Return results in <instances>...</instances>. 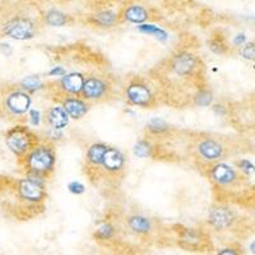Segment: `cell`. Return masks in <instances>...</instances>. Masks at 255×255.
Masks as SVG:
<instances>
[{
  "mask_svg": "<svg viewBox=\"0 0 255 255\" xmlns=\"http://www.w3.org/2000/svg\"><path fill=\"white\" fill-rule=\"evenodd\" d=\"M55 165V154L51 148L41 145L32 148L27 154L26 166L33 175H45L51 172Z\"/></svg>",
  "mask_w": 255,
  "mask_h": 255,
  "instance_id": "obj_1",
  "label": "cell"
},
{
  "mask_svg": "<svg viewBox=\"0 0 255 255\" xmlns=\"http://www.w3.org/2000/svg\"><path fill=\"white\" fill-rule=\"evenodd\" d=\"M33 135L24 128H13L6 133L5 142L9 149L17 156L26 154L32 149Z\"/></svg>",
  "mask_w": 255,
  "mask_h": 255,
  "instance_id": "obj_2",
  "label": "cell"
},
{
  "mask_svg": "<svg viewBox=\"0 0 255 255\" xmlns=\"http://www.w3.org/2000/svg\"><path fill=\"white\" fill-rule=\"evenodd\" d=\"M3 32L9 37L15 40H29L35 36V26L27 18H14L6 22Z\"/></svg>",
  "mask_w": 255,
  "mask_h": 255,
  "instance_id": "obj_3",
  "label": "cell"
},
{
  "mask_svg": "<svg viewBox=\"0 0 255 255\" xmlns=\"http://www.w3.org/2000/svg\"><path fill=\"white\" fill-rule=\"evenodd\" d=\"M18 191H19L20 197L28 200V202H40L45 197L44 186L38 180H20L19 184H18Z\"/></svg>",
  "mask_w": 255,
  "mask_h": 255,
  "instance_id": "obj_4",
  "label": "cell"
},
{
  "mask_svg": "<svg viewBox=\"0 0 255 255\" xmlns=\"http://www.w3.org/2000/svg\"><path fill=\"white\" fill-rule=\"evenodd\" d=\"M5 105L6 109L14 115H23L31 106V97L27 93L17 91L6 97Z\"/></svg>",
  "mask_w": 255,
  "mask_h": 255,
  "instance_id": "obj_5",
  "label": "cell"
},
{
  "mask_svg": "<svg viewBox=\"0 0 255 255\" xmlns=\"http://www.w3.org/2000/svg\"><path fill=\"white\" fill-rule=\"evenodd\" d=\"M127 97L131 104L138 106H148L152 101L151 91L148 90L147 86L140 83L130 84L127 90Z\"/></svg>",
  "mask_w": 255,
  "mask_h": 255,
  "instance_id": "obj_6",
  "label": "cell"
},
{
  "mask_svg": "<svg viewBox=\"0 0 255 255\" xmlns=\"http://www.w3.org/2000/svg\"><path fill=\"white\" fill-rule=\"evenodd\" d=\"M197 60L189 52H180L172 60V69L179 76H188L195 68Z\"/></svg>",
  "mask_w": 255,
  "mask_h": 255,
  "instance_id": "obj_7",
  "label": "cell"
},
{
  "mask_svg": "<svg viewBox=\"0 0 255 255\" xmlns=\"http://www.w3.org/2000/svg\"><path fill=\"white\" fill-rule=\"evenodd\" d=\"M106 91H108V86L99 78H88L87 81H84L83 88H82V93L88 100L100 99L106 93Z\"/></svg>",
  "mask_w": 255,
  "mask_h": 255,
  "instance_id": "obj_8",
  "label": "cell"
},
{
  "mask_svg": "<svg viewBox=\"0 0 255 255\" xmlns=\"http://www.w3.org/2000/svg\"><path fill=\"white\" fill-rule=\"evenodd\" d=\"M212 177L217 184L221 185H227L235 181L236 172L232 167H230L226 163H218L212 168Z\"/></svg>",
  "mask_w": 255,
  "mask_h": 255,
  "instance_id": "obj_9",
  "label": "cell"
},
{
  "mask_svg": "<svg viewBox=\"0 0 255 255\" xmlns=\"http://www.w3.org/2000/svg\"><path fill=\"white\" fill-rule=\"evenodd\" d=\"M84 78L79 73H70V74H64L63 79H61L60 84L65 92L72 93V95H78L82 92L83 88Z\"/></svg>",
  "mask_w": 255,
  "mask_h": 255,
  "instance_id": "obj_10",
  "label": "cell"
},
{
  "mask_svg": "<svg viewBox=\"0 0 255 255\" xmlns=\"http://www.w3.org/2000/svg\"><path fill=\"white\" fill-rule=\"evenodd\" d=\"M232 221H234V215L226 208H216L209 215V222L216 229H227L231 226Z\"/></svg>",
  "mask_w": 255,
  "mask_h": 255,
  "instance_id": "obj_11",
  "label": "cell"
},
{
  "mask_svg": "<svg viewBox=\"0 0 255 255\" xmlns=\"http://www.w3.org/2000/svg\"><path fill=\"white\" fill-rule=\"evenodd\" d=\"M198 151H199L200 156L204 157L206 159L209 161H213V159H217L222 156L223 148L222 145L218 142L213 139H206L203 142L199 143V147H198Z\"/></svg>",
  "mask_w": 255,
  "mask_h": 255,
  "instance_id": "obj_12",
  "label": "cell"
},
{
  "mask_svg": "<svg viewBox=\"0 0 255 255\" xmlns=\"http://www.w3.org/2000/svg\"><path fill=\"white\" fill-rule=\"evenodd\" d=\"M102 165L108 168L109 171H119L124 166V156L115 148H108L102 159Z\"/></svg>",
  "mask_w": 255,
  "mask_h": 255,
  "instance_id": "obj_13",
  "label": "cell"
},
{
  "mask_svg": "<svg viewBox=\"0 0 255 255\" xmlns=\"http://www.w3.org/2000/svg\"><path fill=\"white\" fill-rule=\"evenodd\" d=\"M63 108L67 111L68 116L73 119H81L88 111V105H86L79 99H67L64 101Z\"/></svg>",
  "mask_w": 255,
  "mask_h": 255,
  "instance_id": "obj_14",
  "label": "cell"
},
{
  "mask_svg": "<svg viewBox=\"0 0 255 255\" xmlns=\"http://www.w3.org/2000/svg\"><path fill=\"white\" fill-rule=\"evenodd\" d=\"M68 114L64 108L55 106L49 111V123L54 129H63L68 125Z\"/></svg>",
  "mask_w": 255,
  "mask_h": 255,
  "instance_id": "obj_15",
  "label": "cell"
},
{
  "mask_svg": "<svg viewBox=\"0 0 255 255\" xmlns=\"http://www.w3.org/2000/svg\"><path fill=\"white\" fill-rule=\"evenodd\" d=\"M108 145L102 144V143L91 145L87 152L88 162L92 163V165H102V159H104V156L106 151H108Z\"/></svg>",
  "mask_w": 255,
  "mask_h": 255,
  "instance_id": "obj_16",
  "label": "cell"
},
{
  "mask_svg": "<svg viewBox=\"0 0 255 255\" xmlns=\"http://www.w3.org/2000/svg\"><path fill=\"white\" fill-rule=\"evenodd\" d=\"M148 18V13L144 8L139 5H133L127 9L125 12V19L131 23H143Z\"/></svg>",
  "mask_w": 255,
  "mask_h": 255,
  "instance_id": "obj_17",
  "label": "cell"
},
{
  "mask_svg": "<svg viewBox=\"0 0 255 255\" xmlns=\"http://www.w3.org/2000/svg\"><path fill=\"white\" fill-rule=\"evenodd\" d=\"M128 223H129V227L138 234H145L151 230V222L143 216H133L129 218Z\"/></svg>",
  "mask_w": 255,
  "mask_h": 255,
  "instance_id": "obj_18",
  "label": "cell"
},
{
  "mask_svg": "<svg viewBox=\"0 0 255 255\" xmlns=\"http://www.w3.org/2000/svg\"><path fill=\"white\" fill-rule=\"evenodd\" d=\"M138 31L142 32V33H145V35L154 36L159 41H166L168 38L167 32L163 31L159 27L154 26V24H140V26H138Z\"/></svg>",
  "mask_w": 255,
  "mask_h": 255,
  "instance_id": "obj_19",
  "label": "cell"
},
{
  "mask_svg": "<svg viewBox=\"0 0 255 255\" xmlns=\"http://www.w3.org/2000/svg\"><path fill=\"white\" fill-rule=\"evenodd\" d=\"M67 15L59 12L56 9H52L46 14V23L52 27H61L67 23Z\"/></svg>",
  "mask_w": 255,
  "mask_h": 255,
  "instance_id": "obj_20",
  "label": "cell"
},
{
  "mask_svg": "<svg viewBox=\"0 0 255 255\" xmlns=\"http://www.w3.org/2000/svg\"><path fill=\"white\" fill-rule=\"evenodd\" d=\"M95 19L96 22L101 24V26L109 27V26H113V24L115 23L116 15L115 13L110 12V10H105V12H101L96 15Z\"/></svg>",
  "mask_w": 255,
  "mask_h": 255,
  "instance_id": "obj_21",
  "label": "cell"
},
{
  "mask_svg": "<svg viewBox=\"0 0 255 255\" xmlns=\"http://www.w3.org/2000/svg\"><path fill=\"white\" fill-rule=\"evenodd\" d=\"M212 102H213V96L209 91H199L194 97V104L202 108H207Z\"/></svg>",
  "mask_w": 255,
  "mask_h": 255,
  "instance_id": "obj_22",
  "label": "cell"
},
{
  "mask_svg": "<svg viewBox=\"0 0 255 255\" xmlns=\"http://www.w3.org/2000/svg\"><path fill=\"white\" fill-rule=\"evenodd\" d=\"M22 87L27 91L40 90V88L42 87V82L40 81L38 77L29 76V77H26V78L22 81Z\"/></svg>",
  "mask_w": 255,
  "mask_h": 255,
  "instance_id": "obj_23",
  "label": "cell"
},
{
  "mask_svg": "<svg viewBox=\"0 0 255 255\" xmlns=\"http://www.w3.org/2000/svg\"><path fill=\"white\" fill-rule=\"evenodd\" d=\"M151 145L145 140H139L135 144V147H134V153H135V156L140 157V158H145V157L151 156Z\"/></svg>",
  "mask_w": 255,
  "mask_h": 255,
  "instance_id": "obj_24",
  "label": "cell"
},
{
  "mask_svg": "<svg viewBox=\"0 0 255 255\" xmlns=\"http://www.w3.org/2000/svg\"><path fill=\"white\" fill-rule=\"evenodd\" d=\"M148 129L152 133H163V131L168 130V124L166 122H163L162 119L154 118V119H152L151 122L148 123Z\"/></svg>",
  "mask_w": 255,
  "mask_h": 255,
  "instance_id": "obj_25",
  "label": "cell"
},
{
  "mask_svg": "<svg viewBox=\"0 0 255 255\" xmlns=\"http://www.w3.org/2000/svg\"><path fill=\"white\" fill-rule=\"evenodd\" d=\"M113 235L114 227L111 226V225H109V223H104L102 226H100L99 229H97V231H96L95 234L96 238L102 239V240H108V239H110Z\"/></svg>",
  "mask_w": 255,
  "mask_h": 255,
  "instance_id": "obj_26",
  "label": "cell"
},
{
  "mask_svg": "<svg viewBox=\"0 0 255 255\" xmlns=\"http://www.w3.org/2000/svg\"><path fill=\"white\" fill-rule=\"evenodd\" d=\"M238 166L241 168V171H244L245 174L250 175V174H253V172L255 171L254 165H253L250 161H248V159H241V161H239Z\"/></svg>",
  "mask_w": 255,
  "mask_h": 255,
  "instance_id": "obj_27",
  "label": "cell"
},
{
  "mask_svg": "<svg viewBox=\"0 0 255 255\" xmlns=\"http://www.w3.org/2000/svg\"><path fill=\"white\" fill-rule=\"evenodd\" d=\"M243 56L247 59H255V42H250V44L245 45L243 49Z\"/></svg>",
  "mask_w": 255,
  "mask_h": 255,
  "instance_id": "obj_28",
  "label": "cell"
},
{
  "mask_svg": "<svg viewBox=\"0 0 255 255\" xmlns=\"http://www.w3.org/2000/svg\"><path fill=\"white\" fill-rule=\"evenodd\" d=\"M68 189H69L70 193H73V194H83L84 190H86V188H84L83 184L78 183V181H72V183L68 185Z\"/></svg>",
  "mask_w": 255,
  "mask_h": 255,
  "instance_id": "obj_29",
  "label": "cell"
},
{
  "mask_svg": "<svg viewBox=\"0 0 255 255\" xmlns=\"http://www.w3.org/2000/svg\"><path fill=\"white\" fill-rule=\"evenodd\" d=\"M29 116H31V123H32V125H35V127H37V125L40 124V120H41L40 111H37V110H31V113H29Z\"/></svg>",
  "mask_w": 255,
  "mask_h": 255,
  "instance_id": "obj_30",
  "label": "cell"
},
{
  "mask_svg": "<svg viewBox=\"0 0 255 255\" xmlns=\"http://www.w3.org/2000/svg\"><path fill=\"white\" fill-rule=\"evenodd\" d=\"M50 76H56V77H59V76H64V74H65V69H64L63 67H55L54 68V69H51L50 70V73H49Z\"/></svg>",
  "mask_w": 255,
  "mask_h": 255,
  "instance_id": "obj_31",
  "label": "cell"
},
{
  "mask_svg": "<svg viewBox=\"0 0 255 255\" xmlns=\"http://www.w3.org/2000/svg\"><path fill=\"white\" fill-rule=\"evenodd\" d=\"M234 42H235V45L244 44V42H245V35H243V33H241V35H238L235 37V40H234Z\"/></svg>",
  "mask_w": 255,
  "mask_h": 255,
  "instance_id": "obj_32",
  "label": "cell"
},
{
  "mask_svg": "<svg viewBox=\"0 0 255 255\" xmlns=\"http://www.w3.org/2000/svg\"><path fill=\"white\" fill-rule=\"evenodd\" d=\"M218 254H231V255H234V254H236V252H235V250H232V249H223V250H220V252H218Z\"/></svg>",
  "mask_w": 255,
  "mask_h": 255,
  "instance_id": "obj_33",
  "label": "cell"
},
{
  "mask_svg": "<svg viewBox=\"0 0 255 255\" xmlns=\"http://www.w3.org/2000/svg\"><path fill=\"white\" fill-rule=\"evenodd\" d=\"M250 250H252L253 254H255V240L250 244Z\"/></svg>",
  "mask_w": 255,
  "mask_h": 255,
  "instance_id": "obj_34",
  "label": "cell"
}]
</instances>
